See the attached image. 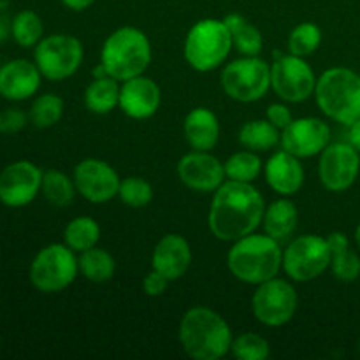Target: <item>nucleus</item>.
Listing matches in <instances>:
<instances>
[{
    "label": "nucleus",
    "instance_id": "obj_39",
    "mask_svg": "<svg viewBox=\"0 0 360 360\" xmlns=\"http://www.w3.org/2000/svg\"><path fill=\"white\" fill-rule=\"evenodd\" d=\"M266 118L280 130L287 129L294 122V115L285 104H271L266 111Z\"/></svg>",
    "mask_w": 360,
    "mask_h": 360
},
{
    "label": "nucleus",
    "instance_id": "obj_37",
    "mask_svg": "<svg viewBox=\"0 0 360 360\" xmlns=\"http://www.w3.org/2000/svg\"><path fill=\"white\" fill-rule=\"evenodd\" d=\"M28 116L21 109L7 108L0 111V134L4 136H13V134L21 132L27 127Z\"/></svg>",
    "mask_w": 360,
    "mask_h": 360
},
{
    "label": "nucleus",
    "instance_id": "obj_7",
    "mask_svg": "<svg viewBox=\"0 0 360 360\" xmlns=\"http://www.w3.org/2000/svg\"><path fill=\"white\" fill-rule=\"evenodd\" d=\"M74 250L63 243H53L44 246L34 257L28 269L30 283L42 294H58L74 283L79 264H77Z\"/></svg>",
    "mask_w": 360,
    "mask_h": 360
},
{
    "label": "nucleus",
    "instance_id": "obj_45",
    "mask_svg": "<svg viewBox=\"0 0 360 360\" xmlns=\"http://www.w3.org/2000/svg\"><path fill=\"white\" fill-rule=\"evenodd\" d=\"M359 352H360V340H359Z\"/></svg>",
    "mask_w": 360,
    "mask_h": 360
},
{
    "label": "nucleus",
    "instance_id": "obj_16",
    "mask_svg": "<svg viewBox=\"0 0 360 360\" xmlns=\"http://www.w3.org/2000/svg\"><path fill=\"white\" fill-rule=\"evenodd\" d=\"M280 144L281 150L297 158H311L322 153L330 144V127L315 116L297 118L281 130Z\"/></svg>",
    "mask_w": 360,
    "mask_h": 360
},
{
    "label": "nucleus",
    "instance_id": "obj_24",
    "mask_svg": "<svg viewBox=\"0 0 360 360\" xmlns=\"http://www.w3.org/2000/svg\"><path fill=\"white\" fill-rule=\"evenodd\" d=\"M330 248V269L340 281L352 283L360 276V257L352 250L350 239L343 232H333L327 238Z\"/></svg>",
    "mask_w": 360,
    "mask_h": 360
},
{
    "label": "nucleus",
    "instance_id": "obj_13",
    "mask_svg": "<svg viewBox=\"0 0 360 360\" xmlns=\"http://www.w3.org/2000/svg\"><path fill=\"white\" fill-rule=\"evenodd\" d=\"M360 151L350 143H330L320 153L319 178L329 192H347L359 178Z\"/></svg>",
    "mask_w": 360,
    "mask_h": 360
},
{
    "label": "nucleus",
    "instance_id": "obj_21",
    "mask_svg": "<svg viewBox=\"0 0 360 360\" xmlns=\"http://www.w3.org/2000/svg\"><path fill=\"white\" fill-rule=\"evenodd\" d=\"M266 181L278 195L292 197L304 185V167L301 158L280 150L266 162Z\"/></svg>",
    "mask_w": 360,
    "mask_h": 360
},
{
    "label": "nucleus",
    "instance_id": "obj_12",
    "mask_svg": "<svg viewBox=\"0 0 360 360\" xmlns=\"http://www.w3.org/2000/svg\"><path fill=\"white\" fill-rule=\"evenodd\" d=\"M274 56L276 58L271 65V88L278 97L283 98L285 102L299 104L315 95L319 77L302 56L290 55V53Z\"/></svg>",
    "mask_w": 360,
    "mask_h": 360
},
{
    "label": "nucleus",
    "instance_id": "obj_29",
    "mask_svg": "<svg viewBox=\"0 0 360 360\" xmlns=\"http://www.w3.org/2000/svg\"><path fill=\"white\" fill-rule=\"evenodd\" d=\"M98 239H101V227L91 217H76L67 224L63 231V243L77 253L97 246Z\"/></svg>",
    "mask_w": 360,
    "mask_h": 360
},
{
    "label": "nucleus",
    "instance_id": "obj_18",
    "mask_svg": "<svg viewBox=\"0 0 360 360\" xmlns=\"http://www.w3.org/2000/svg\"><path fill=\"white\" fill-rule=\"evenodd\" d=\"M162 102V91L151 77L136 76L132 79L123 81L120 86L118 108L129 118L148 120L158 111Z\"/></svg>",
    "mask_w": 360,
    "mask_h": 360
},
{
    "label": "nucleus",
    "instance_id": "obj_15",
    "mask_svg": "<svg viewBox=\"0 0 360 360\" xmlns=\"http://www.w3.org/2000/svg\"><path fill=\"white\" fill-rule=\"evenodd\" d=\"M118 172L104 160L86 158L81 160L74 169V185L77 193L94 204L109 202L118 195L120 190Z\"/></svg>",
    "mask_w": 360,
    "mask_h": 360
},
{
    "label": "nucleus",
    "instance_id": "obj_38",
    "mask_svg": "<svg viewBox=\"0 0 360 360\" xmlns=\"http://www.w3.org/2000/svg\"><path fill=\"white\" fill-rule=\"evenodd\" d=\"M169 283H171V281H169L164 274L151 269V273H148L146 276H144L143 290L144 294L150 295V297H158V295H162L165 290H167Z\"/></svg>",
    "mask_w": 360,
    "mask_h": 360
},
{
    "label": "nucleus",
    "instance_id": "obj_41",
    "mask_svg": "<svg viewBox=\"0 0 360 360\" xmlns=\"http://www.w3.org/2000/svg\"><path fill=\"white\" fill-rule=\"evenodd\" d=\"M94 2L95 0H62V4L67 7V9L76 11V13L88 9Z\"/></svg>",
    "mask_w": 360,
    "mask_h": 360
},
{
    "label": "nucleus",
    "instance_id": "obj_8",
    "mask_svg": "<svg viewBox=\"0 0 360 360\" xmlns=\"http://www.w3.org/2000/svg\"><path fill=\"white\" fill-rule=\"evenodd\" d=\"M221 88L238 102H257L271 88V65L260 56H243L221 70Z\"/></svg>",
    "mask_w": 360,
    "mask_h": 360
},
{
    "label": "nucleus",
    "instance_id": "obj_10",
    "mask_svg": "<svg viewBox=\"0 0 360 360\" xmlns=\"http://www.w3.org/2000/svg\"><path fill=\"white\" fill-rule=\"evenodd\" d=\"M329 267L330 248L327 238L322 236H299L283 250V271L290 280L299 283L316 280Z\"/></svg>",
    "mask_w": 360,
    "mask_h": 360
},
{
    "label": "nucleus",
    "instance_id": "obj_34",
    "mask_svg": "<svg viewBox=\"0 0 360 360\" xmlns=\"http://www.w3.org/2000/svg\"><path fill=\"white\" fill-rule=\"evenodd\" d=\"M63 116V101L55 94H42L32 104L28 118L37 129H49Z\"/></svg>",
    "mask_w": 360,
    "mask_h": 360
},
{
    "label": "nucleus",
    "instance_id": "obj_31",
    "mask_svg": "<svg viewBox=\"0 0 360 360\" xmlns=\"http://www.w3.org/2000/svg\"><path fill=\"white\" fill-rule=\"evenodd\" d=\"M44 34L41 16L30 9L20 11L11 23V37L21 48H35Z\"/></svg>",
    "mask_w": 360,
    "mask_h": 360
},
{
    "label": "nucleus",
    "instance_id": "obj_9",
    "mask_svg": "<svg viewBox=\"0 0 360 360\" xmlns=\"http://www.w3.org/2000/svg\"><path fill=\"white\" fill-rule=\"evenodd\" d=\"M84 49L77 37L69 34H53L42 37L35 46L34 62L42 77L49 81H63L77 72L83 63Z\"/></svg>",
    "mask_w": 360,
    "mask_h": 360
},
{
    "label": "nucleus",
    "instance_id": "obj_44",
    "mask_svg": "<svg viewBox=\"0 0 360 360\" xmlns=\"http://www.w3.org/2000/svg\"><path fill=\"white\" fill-rule=\"evenodd\" d=\"M7 7V0H0V11H4Z\"/></svg>",
    "mask_w": 360,
    "mask_h": 360
},
{
    "label": "nucleus",
    "instance_id": "obj_6",
    "mask_svg": "<svg viewBox=\"0 0 360 360\" xmlns=\"http://www.w3.org/2000/svg\"><path fill=\"white\" fill-rule=\"evenodd\" d=\"M232 46L231 32L224 20L206 18L193 25L185 37V60L192 69L210 72L227 60Z\"/></svg>",
    "mask_w": 360,
    "mask_h": 360
},
{
    "label": "nucleus",
    "instance_id": "obj_3",
    "mask_svg": "<svg viewBox=\"0 0 360 360\" xmlns=\"http://www.w3.org/2000/svg\"><path fill=\"white\" fill-rule=\"evenodd\" d=\"M281 243L271 236L252 234L234 241L227 253V266L232 276L248 285H260L276 278L283 269Z\"/></svg>",
    "mask_w": 360,
    "mask_h": 360
},
{
    "label": "nucleus",
    "instance_id": "obj_43",
    "mask_svg": "<svg viewBox=\"0 0 360 360\" xmlns=\"http://www.w3.org/2000/svg\"><path fill=\"white\" fill-rule=\"evenodd\" d=\"M355 243H357V246L360 250V224L357 225V229H355Z\"/></svg>",
    "mask_w": 360,
    "mask_h": 360
},
{
    "label": "nucleus",
    "instance_id": "obj_35",
    "mask_svg": "<svg viewBox=\"0 0 360 360\" xmlns=\"http://www.w3.org/2000/svg\"><path fill=\"white\" fill-rule=\"evenodd\" d=\"M231 354L239 360H264L271 355V347L260 334L243 333L232 340Z\"/></svg>",
    "mask_w": 360,
    "mask_h": 360
},
{
    "label": "nucleus",
    "instance_id": "obj_20",
    "mask_svg": "<svg viewBox=\"0 0 360 360\" xmlns=\"http://www.w3.org/2000/svg\"><path fill=\"white\" fill-rule=\"evenodd\" d=\"M192 264L190 243L179 234H167L157 243L151 255V269L164 274L169 281H176L188 271Z\"/></svg>",
    "mask_w": 360,
    "mask_h": 360
},
{
    "label": "nucleus",
    "instance_id": "obj_33",
    "mask_svg": "<svg viewBox=\"0 0 360 360\" xmlns=\"http://www.w3.org/2000/svg\"><path fill=\"white\" fill-rule=\"evenodd\" d=\"M322 44V28L311 21L299 23L294 30L290 32L287 41V48L290 55L306 56L313 55Z\"/></svg>",
    "mask_w": 360,
    "mask_h": 360
},
{
    "label": "nucleus",
    "instance_id": "obj_17",
    "mask_svg": "<svg viewBox=\"0 0 360 360\" xmlns=\"http://www.w3.org/2000/svg\"><path fill=\"white\" fill-rule=\"evenodd\" d=\"M179 181L195 192H214L227 179L225 167L210 151H197L185 155L178 162Z\"/></svg>",
    "mask_w": 360,
    "mask_h": 360
},
{
    "label": "nucleus",
    "instance_id": "obj_40",
    "mask_svg": "<svg viewBox=\"0 0 360 360\" xmlns=\"http://www.w3.org/2000/svg\"><path fill=\"white\" fill-rule=\"evenodd\" d=\"M348 143L360 151V118L348 127Z\"/></svg>",
    "mask_w": 360,
    "mask_h": 360
},
{
    "label": "nucleus",
    "instance_id": "obj_28",
    "mask_svg": "<svg viewBox=\"0 0 360 360\" xmlns=\"http://www.w3.org/2000/svg\"><path fill=\"white\" fill-rule=\"evenodd\" d=\"M77 264H79V273L91 283H105L115 276V257L97 246L81 253Z\"/></svg>",
    "mask_w": 360,
    "mask_h": 360
},
{
    "label": "nucleus",
    "instance_id": "obj_1",
    "mask_svg": "<svg viewBox=\"0 0 360 360\" xmlns=\"http://www.w3.org/2000/svg\"><path fill=\"white\" fill-rule=\"evenodd\" d=\"M213 193L207 225L217 239L234 243L262 225L266 202L252 183L225 179Z\"/></svg>",
    "mask_w": 360,
    "mask_h": 360
},
{
    "label": "nucleus",
    "instance_id": "obj_25",
    "mask_svg": "<svg viewBox=\"0 0 360 360\" xmlns=\"http://www.w3.org/2000/svg\"><path fill=\"white\" fill-rule=\"evenodd\" d=\"M232 37V46L243 56H260L264 49V37L255 25L250 23L245 16L238 13L227 14L224 18Z\"/></svg>",
    "mask_w": 360,
    "mask_h": 360
},
{
    "label": "nucleus",
    "instance_id": "obj_11",
    "mask_svg": "<svg viewBox=\"0 0 360 360\" xmlns=\"http://www.w3.org/2000/svg\"><path fill=\"white\" fill-rule=\"evenodd\" d=\"M299 297L294 285L281 278H271L257 285L252 297V311L266 327H283L294 319Z\"/></svg>",
    "mask_w": 360,
    "mask_h": 360
},
{
    "label": "nucleus",
    "instance_id": "obj_27",
    "mask_svg": "<svg viewBox=\"0 0 360 360\" xmlns=\"http://www.w3.org/2000/svg\"><path fill=\"white\" fill-rule=\"evenodd\" d=\"M243 148L252 151H269L281 141V130L276 129L269 120H253L241 127L238 136Z\"/></svg>",
    "mask_w": 360,
    "mask_h": 360
},
{
    "label": "nucleus",
    "instance_id": "obj_22",
    "mask_svg": "<svg viewBox=\"0 0 360 360\" xmlns=\"http://www.w3.org/2000/svg\"><path fill=\"white\" fill-rule=\"evenodd\" d=\"M183 132L192 150L211 151L220 139V122L207 108H195L186 115Z\"/></svg>",
    "mask_w": 360,
    "mask_h": 360
},
{
    "label": "nucleus",
    "instance_id": "obj_23",
    "mask_svg": "<svg viewBox=\"0 0 360 360\" xmlns=\"http://www.w3.org/2000/svg\"><path fill=\"white\" fill-rule=\"evenodd\" d=\"M299 211L288 197L274 200L264 211L262 227L267 236L276 239L278 243L288 241L297 229Z\"/></svg>",
    "mask_w": 360,
    "mask_h": 360
},
{
    "label": "nucleus",
    "instance_id": "obj_4",
    "mask_svg": "<svg viewBox=\"0 0 360 360\" xmlns=\"http://www.w3.org/2000/svg\"><path fill=\"white\" fill-rule=\"evenodd\" d=\"M153 58L151 42L143 30L136 27H122L104 41L101 63L108 74L118 81L141 76Z\"/></svg>",
    "mask_w": 360,
    "mask_h": 360
},
{
    "label": "nucleus",
    "instance_id": "obj_14",
    "mask_svg": "<svg viewBox=\"0 0 360 360\" xmlns=\"http://www.w3.org/2000/svg\"><path fill=\"white\" fill-rule=\"evenodd\" d=\"M44 172L30 160H18L0 172V202L7 207H25L39 195Z\"/></svg>",
    "mask_w": 360,
    "mask_h": 360
},
{
    "label": "nucleus",
    "instance_id": "obj_42",
    "mask_svg": "<svg viewBox=\"0 0 360 360\" xmlns=\"http://www.w3.org/2000/svg\"><path fill=\"white\" fill-rule=\"evenodd\" d=\"M11 23L13 20H9L6 14H0V42H4L11 35Z\"/></svg>",
    "mask_w": 360,
    "mask_h": 360
},
{
    "label": "nucleus",
    "instance_id": "obj_2",
    "mask_svg": "<svg viewBox=\"0 0 360 360\" xmlns=\"http://www.w3.org/2000/svg\"><path fill=\"white\" fill-rule=\"evenodd\" d=\"M179 343L190 359L218 360L231 352L232 330L220 313L195 306L179 322Z\"/></svg>",
    "mask_w": 360,
    "mask_h": 360
},
{
    "label": "nucleus",
    "instance_id": "obj_36",
    "mask_svg": "<svg viewBox=\"0 0 360 360\" xmlns=\"http://www.w3.org/2000/svg\"><path fill=\"white\" fill-rule=\"evenodd\" d=\"M118 197L129 207H144L153 200V186L150 181L139 176H129L122 179Z\"/></svg>",
    "mask_w": 360,
    "mask_h": 360
},
{
    "label": "nucleus",
    "instance_id": "obj_32",
    "mask_svg": "<svg viewBox=\"0 0 360 360\" xmlns=\"http://www.w3.org/2000/svg\"><path fill=\"white\" fill-rule=\"evenodd\" d=\"M224 167L227 179L241 183H253L260 176L264 165L257 151L245 150L231 155L224 164Z\"/></svg>",
    "mask_w": 360,
    "mask_h": 360
},
{
    "label": "nucleus",
    "instance_id": "obj_26",
    "mask_svg": "<svg viewBox=\"0 0 360 360\" xmlns=\"http://www.w3.org/2000/svg\"><path fill=\"white\" fill-rule=\"evenodd\" d=\"M120 104L118 79L111 76L94 77L84 90V105L95 115H108Z\"/></svg>",
    "mask_w": 360,
    "mask_h": 360
},
{
    "label": "nucleus",
    "instance_id": "obj_30",
    "mask_svg": "<svg viewBox=\"0 0 360 360\" xmlns=\"http://www.w3.org/2000/svg\"><path fill=\"white\" fill-rule=\"evenodd\" d=\"M41 192L49 204L56 207H65L72 202L77 190L74 179H70L65 172L49 169L42 174Z\"/></svg>",
    "mask_w": 360,
    "mask_h": 360
},
{
    "label": "nucleus",
    "instance_id": "obj_19",
    "mask_svg": "<svg viewBox=\"0 0 360 360\" xmlns=\"http://www.w3.org/2000/svg\"><path fill=\"white\" fill-rule=\"evenodd\" d=\"M41 77L35 62L25 58L11 60L0 67V95L13 102L27 101L39 91Z\"/></svg>",
    "mask_w": 360,
    "mask_h": 360
},
{
    "label": "nucleus",
    "instance_id": "obj_5",
    "mask_svg": "<svg viewBox=\"0 0 360 360\" xmlns=\"http://www.w3.org/2000/svg\"><path fill=\"white\" fill-rule=\"evenodd\" d=\"M315 98L327 118L350 127L360 118V76L347 67L327 69L316 79Z\"/></svg>",
    "mask_w": 360,
    "mask_h": 360
}]
</instances>
